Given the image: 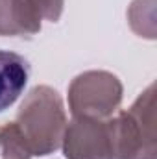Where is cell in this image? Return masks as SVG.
Masks as SVG:
<instances>
[{
	"label": "cell",
	"mask_w": 157,
	"mask_h": 159,
	"mask_svg": "<svg viewBox=\"0 0 157 159\" xmlns=\"http://www.w3.org/2000/svg\"><path fill=\"white\" fill-rule=\"evenodd\" d=\"M13 122L26 141L32 157L50 156L61 146L67 129L63 98L56 89L37 85L26 94Z\"/></svg>",
	"instance_id": "6da1fadb"
},
{
	"label": "cell",
	"mask_w": 157,
	"mask_h": 159,
	"mask_svg": "<svg viewBox=\"0 0 157 159\" xmlns=\"http://www.w3.org/2000/svg\"><path fill=\"white\" fill-rule=\"evenodd\" d=\"M113 124L117 159H157L155 83H150L128 109L113 117Z\"/></svg>",
	"instance_id": "7a4b0ae2"
},
{
	"label": "cell",
	"mask_w": 157,
	"mask_h": 159,
	"mask_svg": "<svg viewBox=\"0 0 157 159\" xmlns=\"http://www.w3.org/2000/svg\"><path fill=\"white\" fill-rule=\"evenodd\" d=\"M122 81L109 70H85L69 85V107L72 117L111 119L120 107Z\"/></svg>",
	"instance_id": "3957f363"
},
{
	"label": "cell",
	"mask_w": 157,
	"mask_h": 159,
	"mask_svg": "<svg viewBox=\"0 0 157 159\" xmlns=\"http://www.w3.org/2000/svg\"><path fill=\"white\" fill-rule=\"evenodd\" d=\"M61 146L67 159H117L113 117H72Z\"/></svg>",
	"instance_id": "277c9868"
},
{
	"label": "cell",
	"mask_w": 157,
	"mask_h": 159,
	"mask_svg": "<svg viewBox=\"0 0 157 159\" xmlns=\"http://www.w3.org/2000/svg\"><path fill=\"white\" fill-rule=\"evenodd\" d=\"M30 78V63L20 54L0 50V113L13 106L24 93Z\"/></svg>",
	"instance_id": "5b68a950"
},
{
	"label": "cell",
	"mask_w": 157,
	"mask_h": 159,
	"mask_svg": "<svg viewBox=\"0 0 157 159\" xmlns=\"http://www.w3.org/2000/svg\"><path fill=\"white\" fill-rule=\"evenodd\" d=\"M41 32V19L24 0H0V35L32 37Z\"/></svg>",
	"instance_id": "8992f818"
},
{
	"label": "cell",
	"mask_w": 157,
	"mask_h": 159,
	"mask_svg": "<svg viewBox=\"0 0 157 159\" xmlns=\"http://www.w3.org/2000/svg\"><path fill=\"white\" fill-rule=\"evenodd\" d=\"M128 22L139 37L155 39V0H133L128 9Z\"/></svg>",
	"instance_id": "52a82bcc"
},
{
	"label": "cell",
	"mask_w": 157,
	"mask_h": 159,
	"mask_svg": "<svg viewBox=\"0 0 157 159\" xmlns=\"http://www.w3.org/2000/svg\"><path fill=\"white\" fill-rule=\"evenodd\" d=\"M0 148L4 159H32L30 148L15 122H9L0 128Z\"/></svg>",
	"instance_id": "ba28073f"
},
{
	"label": "cell",
	"mask_w": 157,
	"mask_h": 159,
	"mask_svg": "<svg viewBox=\"0 0 157 159\" xmlns=\"http://www.w3.org/2000/svg\"><path fill=\"white\" fill-rule=\"evenodd\" d=\"M24 2L41 19V22L43 20L57 22L63 13V6H65V0H24Z\"/></svg>",
	"instance_id": "9c48e42d"
}]
</instances>
